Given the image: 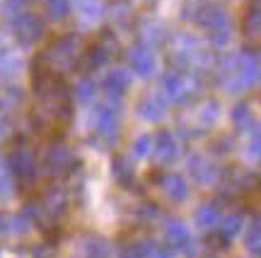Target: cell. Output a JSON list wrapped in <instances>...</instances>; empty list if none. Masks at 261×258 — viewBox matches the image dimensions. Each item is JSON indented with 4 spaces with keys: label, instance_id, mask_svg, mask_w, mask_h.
<instances>
[{
    "label": "cell",
    "instance_id": "6",
    "mask_svg": "<svg viewBox=\"0 0 261 258\" xmlns=\"http://www.w3.org/2000/svg\"><path fill=\"white\" fill-rule=\"evenodd\" d=\"M75 166V155L73 150L63 145V142H51L44 155H41V169L46 171L48 176H61L65 171H70Z\"/></svg>",
    "mask_w": 261,
    "mask_h": 258
},
{
    "label": "cell",
    "instance_id": "15",
    "mask_svg": "<svg viewBox=\"0 0 261 258\" xmlns=\"http://www.w3.org/2000/svg\"><path fill=\"white\" fill-rule=\"evenodd\" d=\"M215 116H218V104L215 102H203L201 106H196L194 111V130H201L208 128V126H213Z\"/></svg>",
    "mask_w": 261,
    "mask_h": 258
},
{
    "label": "cell",
    "instance_id": "3",
    "mask_svg": "<svg viewBox=\"0 0 261 258\" xmlns=\"http://www.w3.org/2000/svg\"><path fill=\"white\" fill-rule=\"evenodd\" d=\"M83 53L80 48V41L75 34H65V37L51 41V46L41 53V58L37 61L39 68H46L51 73H61V70H68V68H75L77 65V58Z\"/></svg>",
    "mask_w": 261,
    "mask_h": 258
},
{
    "label": "cell",
    "instance_id": "7",
    "mask_svg": "<svg viewBox=\"0 0 261 258\" xmlns=\"http://www.w3.org/2000/svg\"><path fill=\"white\" fill-rule=\"evenodd\" d=\"M10 166H12V174L17 176L19 186H29L34 181L37 162H34V152L29 150V145L19 142L17 148H12V152H10Z\"/></svg>",
    "mask_w": 261,
    "mask_h": 258
},
{
    "label": "cell",
    "instance_id": "16",
    "mask_svg": "<svg viewBox=\"0 0 261 258\" xmlns=\"http://www.w3.org/2000/svg\"><path fill=\"white\" fill-rule=\"evenodd\" d=\"M44 12L51 22H61L70 12V3L68 0H44Z\"/></svg>",
    "mask_w": 261,
    "mask_h": 258
},
{
    "label": "cell",
    "instance_id": "5",
    "mask_svg": "<svg viewBox=\"0 0 261 258\" xmlns=\"http://www.w3.org/2000/svg\"><path fill=\"white\" fill-rule=\"evenodd\" d=\"M196 22L211 32L213 44H225L230 39V17H227L225 8H220V5H203L198 10Z\"/></svg>",
    "mask_w": 261,
    "mask_h": 258
},
{
    "label": "cell",
    "instance_id": "17",
    "mask_svg": "<svg viewBox=\"0 0 261 258\" xmlns=\"http://www.w3.org/2000/svg\"><path fill=\"white\" fill-rule=\"evenodd\" d=\"M232 123H234V128H237V130H247L254 123V113L249 111V106H247V104H237V106H234Z\"/></svg>",
    "mask_w": 261,
    "mask_h": 258
},
{
    "label": "cell",
    "instance_id": "22",
    "mask_svg": "<svg viewBox=\"0 0 261 258\" xmlns=\"http://www.w3.org/2000/svg\"><path fill=\"white\" fill-rule=\"evenodd\" d=\"M167 239L172 241V244H181V241H187V230H184V224L181 222H169L167 227Z\"/></svg>",
    "mask_w": 261,
    "mask_h": 258
},
{
    "label": "cell",
    "instance_id": "20",
    "mask_svg": "<svg viewBox=\"0 0 261 258\" xmlns=\"http://www.w3.org/2000/svg\"><path fill=\"white\" fill-rule=\"evenodd\" d=\"M104 87H107V92L112 94H121L123 90H126V75L121 73V70H116V73H112L107 80H104Z\"/></svg>",
    "mask_w": 261,
    "mask_h": 258
},
{
    "label": "cell",
    "instance_id": "19",
    "mask_svg": "<svg viewBox=\"0 0 261 258\" xmlns=\"http://www.w3.org/2000/svg\"><path fill=\"white\" fill-rule=\"evenodd\" d=\"M218 220H220V215H218V210H215L213 205H203L201 210L196 212V222L201 227H213Z\"/></svg>",
    "mask_w": 261,
    "mask_h": 258
},
{
    "label": "cell",
    "instance_id": "21",
    "mask_svg": "<svg viewBox=\"0 0 261 258\" xmlns=\"http://www.w3.org/2000/svg\"><path fill=\"white\" fill-rule=\"evenodd\" d=\"M247 244H249V249H252L254 253H259V256H261V217L252 224L249 237H247Z\"/></svg>",
    "mask_w": 261,
    "mask_h": 258
},
{
    "label": "cell",
    "instance_id": "8",
    "mask_svg": "<svg viewBox=\"0 0 261 258\" xmlns=\"http://www.w3.org/2000/svg\"><path fill=\"white\" fill-rule=\"evenodd\" d=\"M194 77L187 73H169L165 77V94H167L172 102H184L189 94L194 92Z\"/></svg>",
    "mask_w": 261,
    "mask_h": 258
},
{
    "label": "cell",
    "instance_id": "12",
    "mask_svg": "<svg viewBox=\"0 0 261 258\" xmlns=\"http://www.w3.org/2000/svg\"><path fill=\"white\" fill-rule=\"evenodd\" d=\"M155 155L162 164H169L174 162L179 155V145H177V138L169 133V130H160L158 140H155Z\"/></svg>",
    "mask_w": 261,
    "mask_h": 258
},
{
    "label": "cell",
    "instance_id": "1",
    "mask_svg": "<svg viewBox=\"0 0 261 258\" xmlns=\"http://www.w3.org/2000/svg\"><path fill=\"white\" fill-rule=\"evenodd\" d=\"M73 116V104L68 84L61 75L34 65V106L32 123L41 133H61Z\"/></svg>",
    "mask_w": 261,
    "mask_h": 258
},
{
    "label": "cell",
    "instance_id": "14",
    "mask_svg": "<svg viewBox=\"0 0 261 258\" xmlns=\"http://www.w3.org/2000/svg\"><path fill=\"white\" fill-rule=\"evenodd\" d=\"M128 61H130V68H133L136 73H140V75L152 73V68H155V58H152V53H150L148 48H143V46L133 48V51L128 53Z\"/></svg>",
    "mask_w": 261,
    "mask_h": 258
},
{
    "label": "cell",
    "instance_id": "11",
    "mask_svg": "<svg viewBox=\"0 0 261 258\" xmlns=\"http://www.w3.org/2000/svg\"><path fill=\"white\" fill-rule=\"evenodd\" d=\"M189 169H191V174H194V179L198 184H213V181H218V176H220L215 162L205 155H196L194 159H191Z\"/></svg>",
    "mask_w": 261,
    "mask_h": 258
},
{
    "label": "cell",
    "instance_id": "9",
    "mask_svg": "<svg viewBox=\"0 0 261 258\" xmlns=\"http://www.w3.org/2000/svg\"><path fill=\"white\" fill-rule=\"evenodd\" d=\"M15 32H17V39L22 44H32L34 39L41 37L44 24H41V19H39L37 15L19 12V15H15Z\"/></svg>",
    "mask_w": 261,
    "mask_h": 258
},
{
    "label": "cell",
    "instance_id": "4",
    "mask_svg": "<svg viewBox=\"0 0 261 258\" xmlns=\"http://www.w3.org/2000/svg\"><path fill=\"white\" fill-rule=\"evenodd\" d=\"M116 48H119V44H116L114 34L109 32V29H104L97 41H92L87 48H83V53H80V58H77V65H75V68H80V70H85V73H92V70L102 68V65L112 58V53L116 51Z\"/></svg>",
    "mask_w": 261,
    "mask_h": 258
},
{
    "label": "cell",
    "instance_id": "18",
    "mask_svg": "<svg viewBox=\"0 0 261 258\" xmlns=\"http://www.w3.org/2000/svg\"><path fill=\"white\" fill-rule=\"evenodd\" d=\"M165 106H162V102L160 99H155V97H150V99H145V102H140V113L145 116V119H160L162 113H165Z\"/></svg>",
    "mask_w": 261,
    "mask_h": 258
},
{
    "label": "cell",
    "instance_id": "10",
    "mask_svg": "<svg viewBox=\"0 0 261 258\" xmlns=\"http://www.w3.org/2000/svg\"><path fill=\"white\" fill-rule=\"evenodd\" d=\"M242 34L261 46V0H249L242 17Z\"/></svg>",
    "mask_w": 261,
    "mask_h": 258
},
{
    "label": "cell",
    "instance_id": "2",
    "mask_svg": "<svg viewBox=\"0 0 261 258\" xmlns=\"http://www.w3.org/2000/svg\"><path fill=\"white\" fill-rule=\"evenodd\" d=\"M256 80H259V61L249 51L225 58L220 68H218V82L223 84L225 90H230V92L247 90Z\"/></svg>",
    "mask_w": 261,
    "mask_h": 258
},
{
    "label": "cell",
    "instance_id": "13",
    "mask_svg": "<svg viewBox=\"0 0 261 258\" xmlns=\"http://www.w3.org/2000/svg\"><path fill=\"white\" fill-rule=\"evenodd\" d=\"M160 188L165 191V195H167L172 203H181L184 198H187V184H184V179L177 174H165L162 176V181H160Z\"/></svg>",
    "mask_w": 261,
    "mask_h": 258
}]
</instances>
